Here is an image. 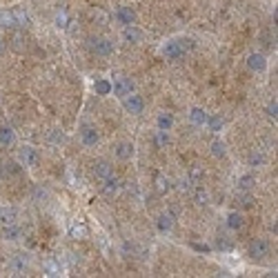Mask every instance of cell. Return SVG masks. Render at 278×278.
<instances>
[{
	"mask_svg": "<svg viewBox=\"0 0 278 278\" xmlns=\"http://www.w3.org/2000/svg\"><path fill=\"white\" fill-rule=\"evenodd\" d=\"M69 236L76 238V241H78V238H85L87 236V227H85L83 223H71L69 225Z\"/></svg>",
	"mask_w": 278,
	"mask_h": 278,
	"instance_id": "cell-22",
	"label": "cell"
},
{
	"mask_svg": "<svg viewBox=\"0 0 278 278\" xmlns=\"http://www.w3.org/2000/svg\"><path fill=\"white\" fill-rule=\"evenodd\" d=\"M156 145L158 147H167V145H169V132L158 129V132H156Z\"/></svg>",
	"mask_w": 278,
	"mask_h": 278,
	"instance_id": "cell-28",
	"label": "cell"
},
{
	"mask_svg": "<svg viewBox=\"0 0 278 278\" xmlns=\"http://www.w3.org/2000/svg\"><path fill=\"white\" fill-rule=\"evenodd\" d=\"M54 22L58 29H67V27H69V13H67V9H60V11L56 13Z\"/></svg>",
	"mask_w": 278,
	"mask_h": 278,
	"instance_id": "cell-27",
	"label": "cell"
},
{
	"mask_svg": "<svg viewBox=\"0 0 278 278\" xmlns=\"http://www.w3.org/2000/svg\"><path fill=\"white\" fill-rule=\"evenodd\" d=\"M156 183H158V191H165V189H169V183H167V180L162 178V176H158V180H156Z\"/></svg>",
	"mask_w": 278,
	"mask_h": 278,
	"instance_id": "cell-38",
	"label": "cell"
},
{
	"mask_svg": "<svg viewBox=\"0 0 278 278\" xmlns=\"http://www.w3.org/2000/svg\"><path fill=\"white\" fill-rule=\"evenodd\" d=\"M16 223V212L11 207H0V225Z\"/></svg>",
	"mask_w": 278,
	"mask_h": 278,
	"instance_id": "cell-24",
	"label": "cell"
},
{
	"mask_svg": "<svg viewBox=\"0 0 278 278\" xmlns=\"http://www.w3.org/2000/svg\"><path fill=\"white\" fill-rule=\"evenodd\" d=\"M207 200H209L207 191L200 189V187H198V189H196V203H198V205H207Z\"/></svg>",
	"mask_w": 278,
	"mask_h": 278,
	"instance_id": "cell-34",
	"label": "cell"
},
{
	"mask_svg": "<svg viewBox=\"0 0 278 278\" xmlns=\"http://www.w3.org/2000/svg\"><path fill=\"white\" fill-rule=\"evenodd\" d=\"M218 247L225 249V252H229V249H232L234 245H232V241H227V236H220V238H218Z\"/></svg>",
	"mask_w": 278,
	"mask_h": 278,
	"instance_id": "cell-37",
	"label": "cell"
},
{
	"mask_svg": "<svg viewBox=\"0 0 278 278\" xmlns=\"http://www.w3.org/2000/svg\"><path fill=\"white\" fill-rule=\"evenodd\" d=\"M13 140H16V134H13L11 127H0V145L9 147L13 145Z\"/></svg>",
	"mask_w": 278,
	"mask_h": 278,
	"instance_id": "cell-18",
	"label": "cell"
},
{
	"mask_svg": "<svg viewBox=\"0 0 278 278\" xmlns=\"http://www.w3.org/2000/svg\"><path fill=\"white\" fill-rule=\"evenodd\" d=\"M11 16H13V22H16L18 27H27L29 25V16H27L25 11H22V9H11Z\"/></svg>",
	"mask_w": 278,
	"mask_h": 278,
	"instance_id": "cell-23",
	"label": "cell"
},
{
	"mask_svg": "<svg viewBox=\"0 0 278 278\" xmlns=\"http://www.w3.org/2000/svg\"><path fill=\"white\" fill-rule=\"evenodd\" d=\"M156 227H158L160 234H169L171 229H174V216H171V214H162V216H158Z\"/></svg>",
	"mask_w": 278,
	"mask_h": 278,
	"instance_id": "cell-12",
	"label": "cell"
},
{
	"mask_svg": "<svg viewBox=\"0 0 278 278\" xmlns=\"http://www.w3.org/2000/svg\"><path fill=\"white\" fill-rule=\"evenodd\" d=\"M189 178L194 180V183H200V180H203V169H200L198 165H194V167L189 169Z\"/></svg>",
	"mask_w": 278,
	"mask_h": 278,
	"instance_id": "cell-33",
	"label": "cell"
},
{
	"mask_svg": "<svg viewBox=\"0 0 278 278\" xmlns=\"http://www.w3.org/2000/svg\"><path fill=\"white\" fill-rule=\"evenodd\" d=\"M80 140H83L85 147H96L100 140L98 129H96L94 125H83V127H80Z\"/></svg>",
	"mask_w": 278,
	"mask_h": 278,
	"instance_id": "cell-6",
	"label": "cell"
},
{
	"mask_svg": "<svg viewBox=\"0 0 278 278\" xmlns=\"http://www.w3.org/2000/svg\"><path fill=\"white\" fill-rule=\"evenodd\" d=\"M267 116L274 118V121L278 118V103L276 100H270V105H267Z\"/></svg>",
	"mask_w": 278,
	"mask_h": 278,
	"instance_id": "cell-35",
	"label": "cell"
},
{
	"mask_svg": "<svg viewBox=\"0 0 278 278\" xmlns=\"http://www.w3.org/2000/svg\"><path fill=\"white\" fill-rule=\"evenodd\" d=\"M22 234V229L18 227L16 223H9V225H2V238L4 241H18Z\"/></svg>",
	"mask_w": 278,
	"mask_h": 278,
	"instance_id": "cell-14",
	"label": "cell"
},
{
	"mask_svg": "<svg viewBox=\"0 0 278 278\" xmlns=\"http://www.w3.org/2000/svg\"><path fill=\"white\" fill-rule=\"evenodd\" d=\"M189 47H191V40H187V38L185 40L183 38H178V40H169V42H165V47H162V56H165L167 60H178Z\"/></svg>",
	"mask_w": 278,
	"mask_h": 278,
	"instance_id": "cell-1",
	"label": "cell"
},
{
	"mask_svg": "<svg viewBox=\"0 0 278 278\" xmlns=\"http://www.w3.org/2000/svg\"><path fill=\"white\" fill-rule=\"evenodd\" d=\"M123 40L125 42H140L142 40V31L136 25H129L123 29Z\"/></svg>",
	"mask_w": 278,
	"mask_h": 278,
	"instance_id": "cell-13",
	"label": "cell"
},
{
	"mask_svg": "<svg viewBox=\"0 0 278 278\" xmlns=\"http://www.w3.org/2000/svg\"><path fill=\"white\" fill-rule=\"evenodd\" d=\"M156 127L158 129H165V132H169L171 127H174V114L169 112H160L156 118Z\"/></svg>",
	"mask_w": 278,
	"mask_h": 278,
	"instance_id": "cell-15",
	"label": "cell"
},
{
	"mask_svg": "<svg viewBox=\"0 0 278 278\" xmlns=\"http://www.w3.org/2000/svg\"><path fill=\"white\" fill-rule=\"evenodd\" d=\"M223 116L220 114H209V118H207V123H205V127H209V132H214V134H218L220 129H223Z\"/></svg>",
	"mask_w": 278,
	"mask_h": 278,
	"instance_id": "cell-17",
	"label": "cell"
},
{
	"mask_svg": "<svg viewBox=\"0 0 278 278\" xmlns=\"http://www.w3.org/2000/svg\"><path fill=\"white\" fill-rule=\"evenodd\" d=\"M94 174L98 176V178H107V176L112 174V167H109V162L100 160V162H96L94 165Z\"/></svg>",
	"mask_w": 278,
	"mask_h": 278,
	"instance_id": "cell-25",
	"label": "cell"
},
{
	"mask_svg": "<svg viewBox=\"0 0 278 278\" xmlns=\"http://www.w3.org/2000/svg\"><path fill=\"white\" fill-rule=\"evenodd\" d=\"M207 118H209V114L205 112L203 107H191V112H189V121L194 123L196 127H205Z\"/></svg>",
	"mask_w": 278,
	"mask_h": 278,
	"instance_id": "cell-11",
	"label": "cell"
},
{
	"mask_svg": "<svg viewBox=\"0 0 278 278\" xmlns=\"http://www.w3.org/2000/svg\"><path fill=\"white\" fill-rule=\"evenodd\" d=\"M27 267H29V261H27L25 254H16V256L11 258V263H9V270H11V274H13V276L25 274Z\"/></svg>",
	"mask_w": 278,
	"mask_h": 278,
	"instance_id": "cell-9",
	"label": "cell"
},
{
	"mask_svg": "<svg viewBox=\"0 0 278 278\" xmlns=\"http://www.w3.org/2000/svg\"><path fill=\"white\" fill-rule=\"evenodd\" d=\"M191 247H194L196 252H205V254L209 252V245H200V243H191Z\"/></svg>",
	"mask_w": 278,
	"mask_h": 278,
	"instance_id": "cell-39",
	"label": "cell"
},
{
	"mask_svg": "<svg viewBox=\"0 0 278 278\" xmlns=\"http://www.w3.org/2000/svg\"><path fill=\"white\" fill-rule=\"evenodd\" d=\"M241 205H243V207H252V196H243Z\"/></svg>",
	"mask_w": 278,
	"mask_h": 278,
	"instance_id": "cell-40",
	"label": "cell"
},
{
	"mask_svg": "<svg viewBox=\"0 0 278 278\" xmlns=\"http://www.w3.org/2000/svg\"><path fill=\"white\" fill-rule=\"evenodd\" d=\"M94 92L98 94V96H107V94H112V83H109L107 78H98L94 83Z\"/></svg>",
	"mask_w": 278,
	"mask_h": 278,
	"instance_id": "cell-19",
	"label": "cell"
},
{
	"mask_svg": "<svg viewBox=\"0 0 278 278\" xmlns=\"http://www.w3.org/2000/svg\"><path fill=\"white\" fill-rule=\"evenodd\" d=\"M0 51H2V40H0Z\"/></svg>",
	"mask_w": 278,
	"mask_h": 278,
	"instance_id": "cell-41",
	"label": "cell"
},
{
	"mask_svg": "<svg viewBox=\"0 0 278 278\" xmlns=\"http://www.w3.org/2000/svg\"><path fill=\"white\" fill-rule=\"evenodd\" d=\"M249 165L252 167L265 165V154H263V151H252V156H249Z\"/></svg>",
	"mask_w": 278,
	"mask_h": 278,
	"instance_id": "cell-29",
	"label": "cell"
},
{
	"mask_svg": "<svg viewBox=\"0 0 278 278\" xmlns=\"http://www.w3.org/2000/svg\"><path fill=\"white\" fill-rule=\"evenodd\" d=\"M123 107L127 114H132V116H138V114H142V109H145V100L140 98L138 94H129L123 98Z\"/></svg>",
	"mask_w": 278,
	"mask_h": 278,
	"instance_id": "cell-2",
	"label": "cell"
},
{
	"mask_svg": "<svg viewBox=\"0 0 278 278\" xmlns=\"http://www.w3.org/2000/svg\"><path fill=\"white\" fill-rule=\"evenodd\" d=\"M114 18H116V22L123 27L136 25V11H134L132 7H118L116 13H114Z\"/></svg>",
	"mask_w": 278,
	"mask_h": 278,
	"instance_id": "cell-8",
	"label": "cell"
},
{
	"mask_svg": "<svg viewBox=\"0 0 278 278\" xmlns=\"http://www.w3.org/2000/svg\"><path fill=\"white\" fill-rule=\"evenodd\" d=\"M212 154L216 158H223L225 156V142L223 140H214L212 142Z\"/></svg>",
	"mask_w": 278,
	"mask_h": 278,
	"instance_id": "cell-30",
	"label": "cell"
},
{
	"mask_svg": "<svg viewBox=\"0 0 278 278\" xmlns=\"http://www.w3.org/2000/svg\"><path fill=\"white\" fill-rule=\"evenodd\" d=\"M0 25H2V27H16L11 11H2V13H0Z\"/></svg>",
	"mask_w": 278,
	"mask_h": 278,
	"instance_id": "cell-31",
	"label": "cell"
},
{
	"mask_svg": "<svg viewBox=\"0 0 278 278\" xmlns=\"http://www.w3.org/2000/svg\"><path fill=\"white\" fill-rule=\"evenodd\" d=\"M254 185H256V178H254L252 174H243L241 178H238V189L241 191H249Z\"/></svg>",
	"mask_w": 278,
	"mask_h": 278,
	"instance_id": "cell-26",
	"label": "cell"
},
{
	"mask_svg": "<svg viewBox=\"0 0 278 278\" xmlns=\"http://www.w3.org/2000/svg\"><path fill=\"white\" fill-rule=\"evenodd\" d=\"M134 92V80L127 78V76H118L116 80L112 83V94L118 96V98H125V96H129Z\"/></svg>",
	"mask_w": 278,
	"mask_h": 278,
	"instance_id": "cell-3",
	"label": "cell"
},
{
	"mask_svg": "<svg viewBox=\"0 0 278 278\" xmlns=\"http://www.w3.org/2000/svg\"><path fill=\"white\" fill-rule=\"evenodd\" d=\"M227 227L234 229V232H238V229H243V216L238 212H229L227 214Z\"/></svg>",
	"mask_w": 278,
	"mask_h": 278,
	"instance_id": "cell-20",
	"label": "cell"
},
{
	"mask_svg": "<svg viewBox=\"0 0 278 278\" xmlns=\"http://www.w3.org/2000/svg\"><path fill=\"white\" fill-rule=\"evenodd\" d=\"M103 180H105V194H109V196H112V194H116V191L121 189V183H118V178H116V176H112V174H109L107 178H103Z\"/></svg>",
	"mask_w": 278,
	"mask_h": 278,
	"instance_id": "cell-21",
	"label": "cell"
},
{
	"mask_svg": "<svg viewBox=\"0 0 278 278\" xmlns=\"http://www.w3.org/2000/svg\"><path fill=\"white\" fill-rule=\"evenodd\" d=\"M45 270H47V276H58L60 274V267L56 265V263H51V261L45 265Z\"/></svg>",
	"mask_w": 278,
	"mask_h": 278,
	"instance_id": "cell-36",
	"label": "cell"
},
{
	"mask_svg": "<svg viewBox=\"0 0 278 278\" xmlns=\"http://www.w3.org/2000/svg\"><path fill=\"white\" fill-rule=\"evenodd\" d=\"M89 45H92V51L96 56L114 54V40H109V38H94V40H89Z\"/></svg>",
	"mask_w": 278,
	"mask_h": 278,
	"instance_id": "cell-5",
	"label": "cell"
},
{
	"mask_svg": "<svg viewBox=\"0 0 278 278\" xmlns=\"http://www.w3.org/2000/svg\"><path fill=\"white\" fill-rule=\"evenodd\" d=\"M18 160L25 167H33L38 162V149L31 145H22L20 149H18Z\"/></svg>",
	"mask_w": 278,
	"mask_h": 278,
	"instance_id": "cell-7",
	"label": "cell"
},
{
	"mask_svg": "<svg viewBox=\"0 0 278 278\" xmlns=\"http://www.w3.org/2000/svg\"><path fill=\"white\" fill-rule=\"evenodd\" d=\"M247 254H249V258H254V261H261V258H265L267 254H270V243H267L265 238H254V241L249 243Z\"/></svg>",
	"mask_w": 278,
	"mask_h": 278,
	"instance_id": "cell-4",
	"label": "cell"
},
{
	"mask_svg": "<svg viewBox=\"0 0 278 278\" xmlns=\"http://www.w3.org/2000/svg\"><path fill=\"white\" fill-rule=\"evenodd\" d=\"M49 140L54 142V145H60V142L65 140V134H62V129H51V132H49Z\"/></svg>",
	"mask_w": 278,
	"mask_h": 278,
	"instance_id": "cell-32",
	"label": "cell"
},
{
	"mask_svg": "<svg viewBox=\"0 0 278 278\" xmlns=\"http://www.w3.org/2000/svg\"><path fill=\"white\" fill-rule=\"evenodd\" d=\"M247 65H249V69H252V71H258V74L267 69V60H265V56H263V54H249Z\"/></svg>",
	"mask_w": 278,
	"mask_h": 278,
	"instance_id": "cell-10",
	"label": "cell"
},
{
	"mask_svg": "<svg viewBox=\"0 0 278 278\" xmlns=\"http://www.w3.org/2000/svg\"><path fill=\"white\" fill-rule=\"evenodd\" d=\"M116 156L121 158V160H129V158L134 156V145L132 142H118L116 145Z\"/></svg>",
	"mask_w": 278,
	"mask_h": 278,
	"instance_id": "cell-16",
	"label": "cell"
}]
</instances>
